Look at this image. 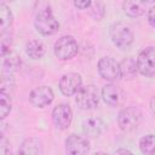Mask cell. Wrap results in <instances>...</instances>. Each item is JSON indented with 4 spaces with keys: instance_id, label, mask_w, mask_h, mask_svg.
I'll list each match as a JSON object with an SVG mask.
<instances>
[{
    "instance_id": "obj_1",
    "label": "cell",
    "mask_w": 155,
    "mask_h": 155,
    "mask_svg": "<svg viewBox=\"0 0 155 155\" xmlns=\"http://www.w3.org/2000/svg\"><path fill=\"white\" fill-rule=\"evenodd\" d=\"M34 25L38 33L44 36L52 35L59 29V23L54 18L50 8H41L36 12L34 18Z\"/></svg>"
},
{
    "instance_id": "obj_2",
    "label": "cell",
    "mask_w": 155,
    "mask_h": 155,
    "mask_svg": "<svg viewBox=\"0 0 155 155\" xmlns=\"http://www.w3.org/2000/svg\"><path fill=\"white\" fill-rule=\"evenodd\" d=\"M109 36L111 42L121 50L127 48L133 42L134 39L133 31L131 30L130 25L124 22H116L111 24L109 29Z\"/></svg>"
},
{
    "instance_id": "obj_3",
    "label": "cell",
    "mask_w": 155,
    "mask_h": 155,
    "mask_svg": "<svg viewBox=\"0 0 155 155\" xmlns=\"http://www.w3.org/2000/svg\"><path fill=\"white\" fill-rule=\"evenodd\" d=\"M142 121V111L134 105L125 107L117 115V125L121 131L130 132L138 127Z\"/></svg>"
},
{
    "instance_id": "obj_4",
    "label": "cell",
    "mask_w": 155,
    "mask_h": 155,
    "mask_svg": "<svg viewBox=\"0 0 155 155\" xmlns=\"http://www.w3.org/2000/svg\"><path fill=\"white\" fill-rule=\"evenodd\" d=\"M78 42L70 35H64L54 42V56L61 61H68L76 56L78 53Z\"/></svg>"
},
{
    "instance_id": "obj_5",
    "label": "cell",
    "mask_w": 155,
    "mask_h": 155,
    "mask_svg": "<svg viewBox=\"0 0 155 155\" xmlns=\"http://www.w3.org/2000/svg\"><path fill=\"white\" fill-rule=\"evenodd\" d=\"M75 102L81 109H92L97 107L99 102V92L94 85L82 86L76 93Z\"/></svg>"
},
{
    "instance_id": "obj_6",
    "label": "cell",
    "mask_w": 155,
    "mask_h": 155,
    "mask_svg": "<svg viewBox=\"0 0 155 155\" xmlns=\"http://www.w3.org/2000/svg\"><path fill=\"white\" fill-rule=\"evenodd\" d=\"M137 68L143 76L150 78L155 75V46H149L138 54Z\"/></svg>"
},
{
    "instance_id": "obj_7",
    "label": "cell",
    "mask_w": 155,
    "mask_h": 155,
    "mask_svg": "<svg viewBox=\"0 0 155 155\" xmlns=\"http://www.w3.org/2000/svg\"><path fill=\"white\" fill-rule=\"evenodd\" d=\"M98 73L99 75L108 81H116L121 78V69L120 63L116 62L111 57H103L98 62Z\"/></svg>"
},
{
    "instance_id": "obj_8",
    "label": "cell",
    "mask_w": 155,
    "mask_h": 155,
    "mask_svg": "<svg viewBox=\"0 0 155 155\" xmlns=\"http://www.w3.org/2000/svg\"><path fill=\"white\" fill-rule=\"evenodd\" d=\"M82 87L81 75L78 73H68L64 74L59 80V91L64 96H73L79 92Z\"/></svg>"
},
{
    "instance_id": "obj_9",
    "label": "cell",
    "mask_w": 155,
    "mask_h": 155,
    "mask_svg": "<svg viewBox=\"0 0 155 155\" xmlns=\"http://www.w3.org/2000/svg\"><path fill=\"white\" fill-rule=\"evenodd\" d=\"M54 98L53 91L48 86L35 87L29 94V102L35 108H45L52 103Z\"/></svg>"
},
{
    "instance_id": "obj_10",
    "label": "cell",
    "mask_w": 155,
    "mask_h": 155,
    "mask_svg": "<svg viewBox=\"0 0 155 155\" xmlns=\"http://www.w3.org/2000/svg\"><path fill=\"white\" fill-rule=\"evenodd\" d=\"M52 120L57 128L67 130L73 120V111L70 107L65 103H61L56 105L52 110Z\"/></svg>"
},
{
    "instance_id": "obj_11",
    "label": "cell",
    "mask_w": 155,
    "mask_h": 155,
    "mask_svg": "<svg viewBox=\"0 0 155 155\" xmlns=\"http://www.w3.org/2000/svg\"><path fill=\"white\" fill-rule=\"evenodd\" d=\"M65 150L68 155H86L90 150V143L86 137L70 134L65 139Z\"/></svg>"
},
{
    "instance_id": "obj_12",
    "label": "cell",
    "mask_w": 155,
    "mask_h": 155,
    "mask_svg": "<svg viewBox=\"0 0 155 155\" xmlns=\"http://www.w3.org/2000/svg\"><path fill=\"white\" fill-rule=\"evenodd\" d=\"M102 98L110 107H119L125 99L124 91L115 84H108L102 88Z\"/></svg>"
},
{
    "instance_id": "obj_13",
    "label": "cell",
    "mask_w": 155,
    "mask_h": 155,
    "mask_svg": "<svg viewBox=\"0 0 155 155\" xmlns=\"http://www.w3.org/2000/svg\"><path fill=\"white\" fill-rule=\"evenodd\" d=\"M105 128V124L101 117L91 116L84 120L82 122V131L86 137L88 138H97L99 137Z\"/></svg>"
},
{
    "instance_id": "obj_14",
    "label": "cell",
    "mask_w": 155,
    "mask_h": 155,
    "mask_svg": "<svg viewBox=\"0 0 155 155\" xmlns=\"http://www.w3.org/2000/svg\"><path fill=\"white\" fill-rule=\"evenodd\" d=\"M18 154L19 155H41L40 140L35 137L25 138L18 148Z\"/></svg>"
},
{
    "instance_id": "obj_15",
    "label": "cell",
    "mask_w": 155,
    "mask_h": 155,
    "mask_svg": "<svg viewBox=\"0 0 155 155\" xmlns=\"http://www.w3.org/2000/svg\"><path fill=\"white\" fill-rule=\"evenodd\" d=\"M120 69H121V78H124L126 80H131V79L136 78V75L138 73L137 59H134L133 57L125 58L120 63Z\"/></svg>"
},
{
    "instance_id": "obj_16",
    "label": "cell",
    "mask_w": 155,
    "mask_h": 155,
    "mask_svg": "<svg viewBox=\"0 0 155 155\" xmlns=\"http://www.w3.org/2000/svg\"><path fill=\"white\" fill-rule=\"evenodd\" d=\"M145 2L144 1H131V0H127L122 4V8H124V12L132 17V18H136V17H139L142 16L144 12H145Z\"/></svg>"
},
{
    "instance_id": "obj_17",
    "label": "cell",
    "mask_w": 155,
    "mask_h": 155,
    "mask_svg": "<svg viewBox=\"0 0 155 155\" xmlns=\"http://www.w3.org/2000/svg\"><path fill=\"white\" fill-rule=\"evenodd\" d=\"M25 52L29 56V58H31V59H40V58H42V56L46 52V46L44 45L42 41L33 39V40H30L27 44Z\"/></svg>"
},
{
    "instance_id": "obj_18",
    "label": "cell",
    "mask_w": 155,
    "mask_h": 155,
    "mask_svg": "<svg viewBox=\"0 0 155 155\" xmlns=\"http://www.w3.org/2000/svg\"><path fill=\"white\" fill-rule=\"evenodd\" d=\"M13 21V16L8 6L4 2L0 4V23H1V35L6 33V30L10 29Z\"/></svg>"
},
{
    "instance_id": "obj_19",
    "label": "cell",
    "mask_w": 155,
    "mask_h": 155,
    "mask_svg": "<svg viewBox=\"0 0 155 155\" xmlns=\"http://www.w3.org/2000/svg\"><path fill=\"white\" fill-rule=\"evenodd\" d=\"M139 150L143 155H155V136L147 134L139 139Z\"/></svg>"
},
{
    "instance_id": "obj_20",
    "label": "cell",
    "mask_w": 155,
    "mask_h": 155,
    "mask_svg": "<svg viewBox=\"0 0 155 155\" xmlns=\"http://www.w3.org/2000/svg\"><path fill=\"white\" fill-rule=\"evenodd\" d=\"M2 67L5 71H8V74H11L13 70H16L17 68H19L21 65V59L17 54L8 52L6 54L2 56Z\"/></svg>"
},
{
    "instance_id": "obj_21",
    "label": "cell",
    "mask_w": 155,
    "mask_h": 155,
    "mask_svg": "<svg viewBox=\"0 0 155 155\" xmlns=\"http://www.w3.org/2000/svg\"><path fill=\"white\" fill-rule=\"evenodd\" d=\"M11 109H12V103H11L10 94L0 91V117L5 119L10 114Z\"/></svg>"
},
{
    "instance_id": "obj_22",
    "label": "cell",
    "mask_w": 155,
    "mask_h": 155,
    "mask_svg": "<svg viewBox=\"0 0 155 155\" xmlns=\"http://www.w3.org/2000/svg\"><path fill=\"white\" fill-rule=\"evenodd\" d=\"M90 10V13L91 16L94 18V19H101L103 16H104V5L101 2V1H92L91 4V7L88 8Z\"/></svg>"
},
{
    "instance_id": "obj_23",
    "label": "cell",
    "mask_w": 155,
    "mask_h": 155,
    "mask_svg": "<svg viewBox=\"0 0 155 155\" xmlns=\"http://www.w3.org/2000/svg\"><path fill=\"white\" fill-rule=\"evenodd\" d=\"M0 154L1 155H13L12 154V149H11V144H10V142L5 138V137H2L1 138V145H0Z\"/></svg>"
},
{
    "instance_id": "obj_24",
    "label": "cell",
    "mask_w": 155,
    "mask_h": 155,
    "mask_svg": "<svg viewBox=\"0 0 155 155\" xmlns=\"http://www.w3.org/2000/svg\"><path fill=\"white\" fill-rule=\"evenodd\" d=\"M91 4H92V1H90V0H76V1H74V6L80 8V10L90 8Z\"/></svg>"
},
{
    "instance_id": "obj_25",
    "label": "cell",
    "mask_w": 155,
    "mask_h": 155,
    "mask_svg": "<svg viewBox=\"0 0 155 155\" xmlns=\"http://www.w3.org/2000/svg\"><path fill=\"white\" fill-rule=\"evenodd\" d=\"M148 22L151 27L155 28V6L150 7L148 11Z\"/></svg>"
},
{
    "instance_id": "obj_26",
    "label": "cell",
    "mask_w": 155,
    "mask_h": 155,
    "mask_svg": "<svg viewBox=\"0 0 155 155\" xmlns=\"http://www.w3.org/2000/svg\"><path fill=\"white\" fill-rule=\"evenodd\" d=\"M113 155H133L132 151H130L128 149H125V148H119L114 151Z\"/></svg>"
},
{
    "instance_id": "obj_27",
    "label": "cell",
    "mask_w": 155,
    "mask_h": 155,
    "mask_svg": "<svg viewBox=\"0 0 155 155\" xmlns=\"http://www.w3.org/2000/svg\"><path fill=\"white\" fill-rule=\"evenodd\" d=\"M150 109H151V111L155 114V94L151 97V99H150Z\"/></svg>"
},
{
    "instance_id": "obj_28",
    "label": "cell",
    "mask_w": 155,
    "mask_h": 155,
    "mask_svg": "<svg viewBox=\"0 0 155 155\" xmlns=\"http://www.w3.org/2000/svg\"><path fill=\"white\" fill-rule=\"evenodd\" d=\"M93 155H108V154H105V153H103V151H98V153H94Z\"/></svg>"
}]
</instances>
